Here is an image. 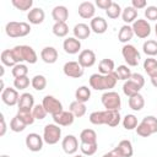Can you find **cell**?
I'll list each match as a JSON object with an SVG mask.
<instances>
[{"instance_id":"10","label":"cell","mask_w":157,"mask_h":157,"mask_svg":"<svg viewBox=\"0 0 157 157\" xmlns=\"http://www.w3.org/2000/svg\"><path fill=\"white\" fill-rule=\"evenodd\" d=\"M63 71L67 77L80 78L83 75V67L78 64V61H67L63 66Z\"/></svg>"},{"instance_id":"57","label":"cell","mask_w":157,"mask_h":157,"mask_svg":"<svg viewBox=\"0 0 157 157\" xmlns=\"http://www.w3.org/2000/svg\"><path fill=\"white\" fill-rule=\"evenodd\" d=\"M151 83H152V86H153V87H156V88H157V76H156V77H153V78H151Z\"/></svg>"},{"instance_id":"20","label":"cell","mask_w":157,"mask_h":157,"mask_svg":"<svg viewBox=\"0 0 157 157\" xmlns=\"http://www.w3.org/2000/svg\"><path fill=\"white\" fill-rule=\"evenodd\" d=\"M52 17L55 22H66L69 18V10L64 5H58L52 10Z\"/></svg>"},{"instance_id":"36","label":"cell","mask_w":157,"mask_h":157,"mask_svg":"<svg viewBox=\"0 0 157 157\" xmlns=\"http://www.w3.org/2000/svg\"><path fill=\"white\" fill-rule=\"evenodd\" d=\"M90 121L93 125H105V115H104V110H96L92 112L88 117Z\"/></svg>"},{"instance_id":"41","label":"cell","mask_w":157,"mask_h":157,"mask_svg":"<svg viewBox=\"0 0 157 157\" xmlns=\"http://www.w3.org/2000/svg\"><path fill=\"white\" fill-rule=\"evenodd\" d=\"M11 4L20 11H27V10H32L33 6V1L32 0H12Z\"/></svg>"},{"instance_id":"16","label":"cell","mask_w":157,"mask_h":157,"mask_svg":"<svg viewBox=\"0 0 157 157\" xmlns=\"http://www.w3.org/2000/svg\"><path fill=\"white\" fill-rule=\"evenodd\" d=\"M90 27H91V31L92 32H94L97 34H103L107 31V28H108V23H107V21L103 17L96 16V17H93L91 20Z\"/></svg>"},{"instance_id":"2","label":"cell","mask_w":157,"mask_h":157,"mask_svg":"<svg viewBox=\"0 0 157 157\" xmlns=\"http://www.w3.org/2000/svg\"><path fill=\"white\" fill-rule=\"evenodd\" d=\"M12 54H13L17 64H22V61H27L29 64H36L38 60L37 53L29 45H15L12 48Z\"/></svg>"},{"instance_id":"31","label":"cell","mask_w":157,"mask_h":157,"mask_svg":"<svg viewBox=\"0 0 157 157\" xmlns=\"http://www.w3.org/2000/svg\"><path fill=\"white\" fill-rule=\"evenodd\" d=\"M137 17V10H135L132 6H126L121 12V18L125 22V25L134 23Z\"/></svg>"},{"instance_id":"44","label":"cell","mask_w":157,"mask_h":157,"mask_svg":"<svg viewBox=\"0 0 157 157\" xmlns=\"http://www.w3.org/2000/svg\"><path fill=\"white\" fill-rule=\"evenodd\" d=\"M11 74L15 78H18V77H25L27 76L28 74V67L25 65V64H17L12 67L11 70Z\"/></svg>"},{"instance_id":"51","label":"cell","mask_w":157,"mask_h":157,"mask_svg":"<svg viewBox=\"0 0 157 157\" xmlns=\"http://www.w3.org/2000/svg\"><path fill=\"white\" fill-rule=\"evenodd\" d=\"M145 16L150 21H156L157 20V6H153V5L147 6L145 9Z\"/></svg>"},{"instance_id":"6","label":"cell","mask_w":157,"mask_h":157,"mask_svg":"<svg viewBox=\"0 0 157 157\" xmlns=\"http://www.w3.org/2000/svg\"><path fill=\"white\" fill-rule=\"evenodd\" d=\"M121 55L129 66H137L140 61V53L132 44H124L121 48Z\"/></svg>"},{"instance_id":"3","label":"cell","mask_w":157,"mask_h":157,"mask_svg":"<svg viewBox=\"0 0 157 157\" xmlns=\"http://www.w3.org/2000/svg\"><path fill=\"white\" fill-rule=\"evenodd\" d=\"M5 32L9 37L11 38H18V37H25L29 34L31 32V26L27 22H16L11 21L7 22L5 26Z\"/></svg>"},{"instance_id":"14","label":"cell","mask_w":157,"mask_h":157,"mask_svg":"<svg viewBox=\"0 0 157 157\" xmlns=\"http://www.w3.org/2000/svg\"><path fill=\"white\" fill-rule=\"evenodd\" d=\"M53 120L59 126H69L74 123L75 115L70 110H61L60 113L53 115Z\"/></svg>"},{"instance_id":"11","label":"cell","mask_w":157,"mask_h":157,"mask_svg":"<svg viewBox=\"0 0 157 157\" xmlns=\"http://www.w3.org/2000/svg\"><path fill=\"white\" fill-rule=\"evenodd\" d=\"M18 99H20V94H18V92H17L16 88L6 87L1 92V101L6 105H9V107H12V105L18 104Z\"/></svg>"},{"instance_id":"39","label":"cell","mask_w":157,"mask_h":157,"mask_svg":"<svg viewBox=\"0 0 157 157\" xmlns=\"http://www.w3.org/2000/svg\"><path fill=\"white\" fill-rule=\"evenodd\" d=\"M121 123H123L124 129H126V130H134V129H136L137 125H139V124H137V118H136L134 114H126V115L123 118Z\"/></svg>"},{"instance_id":"26","label":"cell","mask_w":157,"mask_h":157,"mask_svg":"<svg viewBox=\"0 0 157 157\" xmlns=\"http://www.w3.org/2000/svg\"><path fill=\"white\" fill-rule=\"evenodd\" d=\"M132 36H134L132 27H131V26H129V25H124V26H121V27H120V29H119L118 39H119V42L128 44V42L132 38Z\"/></svg>"},{"instance_id":"53","label":"cell","mask_w":157,"mask_h":157,"mask_svg":"<svg viewBox=\"0 0 157 157\" xmlns=\"http://www.w3.org/2000/svg\"><path fill=\"white\" fill-rule=\"evenodd\" d=\"M113 4V1L112 0H96V5L99 7V9H102V10H108L109 7H110V5Z\"/></svg>"},{"instance_id":"17","label":"cell","mask_w":157,"mask_h":157,"mask_svg":"<svg viewBox=\"0 0 157 157\" xmlns=\"http://www.w3.org/2000/svg\"><path fill=\"white\" fill-rule=\"evenodd\" d=\"M18 110H32L34 107V97L33 94L25 92L20 96L18 99Z\"/></svg>"},{"instance_id":"22","label":"cell","mask_w":157,"mask_h":157,"mask_svg":"<svg viewBox=\"0 0 157 157\" xmlns=\"http://www.w3.org/2000/svg\"><path fill=\"white\" fill-rule=\"evenodd\" d=\"M72 32H74V37L80 40V39L88 38L92 31H91V27L88 25H86V23H77V25H75Z\"/></svg>"},{"instance_id":"48","label":"cell","mask_w":157,"mask_h":157,"mask_svg":"<svg viewBox=\"0 0 157 157\" xmlns=\"http://www.w3.org/2000/svg\"><path fill=\"white\" fill-rule=\"evenodd\" d=\"M135 130H136V134H137L139 136H141V137H148L150 135L153 134L152 130L148 128V125L145 124L142 120H141V123L137 125V128H136Z\"/></svg>"},{"instance_id":"38","label":"cell","mask_w":157,"mask_h":157,"mask_svg":"<svg viewBox=\"0 0 157 157\" xmlns=\"http://www.w3.org/2000/svg\"><path fill=\"white\" fill-rule=\"evenodd\" d=\"M31 85L36 91H43L47 87V78L43 75H36L32 77Z\"/></svg>"},{"instance_id":"28","label":"cell","mask_w":157,"mask_h":157,"mask_svg":"<svg viewBox=\"0 0 157 157\" xmlns=\"http://www.w3.org/2000/svg\"><path fill=\"white\" fill-rule=\"evenodd\" d=\"M128 103H129V107H130L132 110L139 112V110H141V109L145 107V98H144L142 94L137 93V94H135V96H132V97H129Z\"/></svg>"},{"instance_id":"45","label":"cell","mask_w":157,"mask_h":157,"mask_svg":"<svg viewBox=\"0 0 157 157\" xmlns=\"http://www.w3.org/2000/svg\"><path fill=\"white\" fill-rule=\"evenodd\" d=\"M97 148H98L97 142L96 144L81 142V145H80V150H81V152H82L83 156H92V155H94L96 151H97Z\"/></svg>"},{"instance_id":"19","label":"cell","mask_w":157,"mask_h":157,"mask_svg":"<svg viewBox=\"0 0 157 157\" xmlns=\"http://www.w3.org/2000/svg\"><path fill=\"white\" fill-rule=\"evenodd\" d=\"M40 58L47 64H54L58 60V50L54 47H44L40 52Z\"/></svg>"},{"instance_id":"29","label":"cell","mask_w":157,"mask_h":157,"mask_svg":"<svg viewBox=\"0 0 157 157\" xmlns=\"http://www.w3.org/2000/svg\"><path fill=\"white\" fill-rule=\"evenodd\" d=\"M144 70L150 76V78H153L157 76V60L153 58H147L144 61Z\"/></svg>"},{"instance_id":"34","label":"cell","mask_w":157,"mask_h":157,"mask_svg":"<svg viewBox=\"0 0 157 157\" xmlns=\"http://www.w3.org/2000/svg\"><path fill=\"white\" fill-rule=\"evenodd\" d=\"M80 141L86 144H96L97 142V134L93 129H83L80 134Z\"/></svg>"},{"instance_id":"59","label":"cell","mask_w":157,"mask_h":157,"mask_svg":"<svg viewBox=\"0 0 157 157\" xmlns=\"http://www.w3.org/2000/svg\"><path fill=\"white\" fill-rule=\"evenodd\" d=\"M155 33H156V37H157V23H156V26H155Z\"/></svg>"},{"instance_id":"12","label":"cell","mask_w":157,"mask_h":157,"mask_svg":"<svg viewBox=\"0 0 157 157\" xmlns=\"http://www.w3.org/2000/svg\"><path fill=\"white\" fill-rule=\"evenodd\" d=\"M78 64L83 67V69H86V67H91V66H93L94 64H96V54H94V52L93 50H91V49H83V50H81L80 52V54H78Z\"/></svg>"},{"instance_id":"8","label":"cell","mask_w":157,"mask_h":157,"mask_svg":"<svg viewBox=\"0 0 157 157\" xmlns=\"http://www.w3.org/2000/svg\"><path fill=\"white\" fill-rule=\"evenodd\" d=\"M132 31L134 34L139 38H147L151 34V25L147 22V20L144 18H137L132 23Z\"/></svg>"},{"instance_id":"24","label":"cell","mask_w":157,"mask_h":157,"mask_svg":"<svg viewBox=\"0 0 157 157\" xmlns=\"http://www.w3.org/2000/svg\"><path fill=\"white\" fill-rule=\"evenodd\" d=\"M104 115H105V125L110 128L118 126V124L121 120L119 110H104Z\"/></svg>"},{"instance_id":"18","label":"cell","mask_w":157,"mask_h":157,"mask_svg":"<svg viewBox=\"0 0 157 157\" xmlns=\"http://www.w3.org/2000/svg\"><path fill=\"white\" fill-rule=\"evenodd\" d=\"M96 12L94 4L91 1H83L78 5V15L82 18H93Z\"/></svg>"},{"instance_id":"7","label":"cell","mask_w":157,"mask_h":157,"mask_svg":"<svg viewBox=\"0 0 157 157\" xmlns=\"http://www.w3.org/2000/svg\"><path fill=\"white\" fill-rule=\"evenodd\" d=\"M42 104H43L44 109L47 110V113L50 114L52 117L55 115V114H58V113H60L61 110H64V109H63V104H61V102H60L58 98H55L54 96H49V94H47V96L43 98Z\"/></svg>"},{"instance_id":"35","label":"cell","mask_w":157,"mask_h":157,"mask_svg":"<svg viewBox=\"0 0 157 157\" xmlns=\"http://www.w3.org/2000/svg\"><path fill=\"white\" fill-rule=\"evenodd\" d=\"M142 52L148 58H152V56L157 55V40H155V39H147L142 44Z\"/></svg>"},{"instance_id":"13","label":"cell","mask_w":157,"mask_h":157,"mask_svg":"<svg viewBox=\"0 0 157 157\" xmlns=\"http://www.w3.org/2000/svg\"><path fill=\"white\" fill-rule=\"evenodd\" d=\"M61 147L65 153L67 155H75L78 150V141L77 137L74 135H66L61 141Z\"/></svg>"},{"instance_id":"5","label":"cell","mask_w":157,"mask_h":157,"mask_svg":"<svg viewBox=\"0 0 157 157\" xmlns=\"http://www.w3.org/2000/svg\"><path fill=\"white\" fill-rule=\"evenodd\" d=\"M61 137V128L54 124H47L43 129V140L48 145H55Z\"/></svg>"},{"instance_id":"23","label":"cell","mask_w":157,"mask_h":157,"mask_svg":"<svg viewBox=\"0 0 157 157\" xmlns=\"http://www.w3.org/2000/svg\"><path fill=\"white\" fill-rule=\"evenodd\" d=\"M119 155L121 157H132V153H134V148H132V144L131 141L129 140H121L117 147H114Z\"/></svg>"},{"instance_id":"56","label":"cell","mask_w":157,"mask_h":157,"mask_svg":"<svg viewBox=\"0 0 157 157\" xmlns=\"http://www.w3.org/2000/svg\"><path fill=\"white\" fill-rule=\"evenodd\" d=\"M102 157H121L120 155H119V152L115 150V148H113L112 151H109V152H107V153H104Z\"/></svg>"},{"instance_id":"30","label":"cell","mask_w":157,"mask_h":157,"mask_svg":"<svg viewBox=\"0 0 157 157\" xmlns=\"http://www.w3.org/2000/svg\"><path fill=\"white\" fill-rule=\"evenodd\" d=\"M69 110L75 115V118H81V117H83L86 114L87 108H86L85 103H81V102H78V101L75 99L74 102L70 103Z\"/></svg>"},{"instance_id":"21","label":"cell","mask_w":157,"mask_h":157,"mask_svg":"<svg viewBox=\"0 0 157 157\" xmlns=\"http://www.w3.org/2000/svg\"><path fill=\"white\" fill-rule=\"evenodd\" d=\"M44 17H45V13H44L43 9H40V7H33L27 13V20L32 25H40L44 21Z\"/></svg>"},{"instance_id":"49","label":"cell","mask_w":157,"mask_h":157,"mask_svg":"<svg viewBox=\"0 0 157 157\" xmlns=\"http://www.w3.org/2000/svg\"><path fill=\"white\" fill-rule=\"evenodd\" d=\"M31 81L28 78V76H25V77H18V78H15L13 80V86L16 90H25L29 86Z\"/></svg>"},{"instance_id":"55","label":"cell","mask_w":157,"mask_h":157,"mask_svg":"<svg viewBox=\"0 0 157 157\" xmlns=\"http://www.w3.org/2000/svg\"><path fill=\"white\" fill-rule=\"evenodd\" d=\"M0 121H1V130H0V136H4L6 132V123H5V118L2 114H0Z\"/></svg>"},{"instance_id":"43","label":"cell","mask_w":157,"mask_h":157,"mask_svg":"<svg viewBox=\"0 0 157 157\" xmlns=\"http://www.w3.org/2000/svg\"><path fill=\"white\" fill-rule=\"evenodd\" d=\"M26 124L17 117V115H15L12 119H11V121H10V129L13 131V132H21V131H23L25 129H26Z\"/></svg>"},{"instance_id":"15","label":"cell","mask_w":157,"mask_h":157,"mask_svg":"<svg viewBox=\"0 0 157 157\" xmlns=\"http://www.w3.org/2000/svg\"><path fill=\"white\" fill-rule=\"evenodd\" d=\"M63 48L67 54H77L81 50V42L75 37H69L64 40Z\"/></svg>"},{"instance_id":"4","label":"cell","mask_w":157,"mask_h":157,"mask_svg":"<svg viewBox=\"0 0 157 157\" xmlns=\"http://www.w3.org/2000/svg\"><path fill=\"white\" fill-rule=\"evenodd\" d=\"M102 104L105 108V110H120L121 107V98L119 93L114 91H107L101 97Z\"/></svg>"},{"instance_id":"54","label":"cell","mask_w":157,"mask_h":157,"mask_svg":"<svg viewBox=\"0 0 157 157\" xmlns=\"http://www.w3.org/2000/svg\"><path fill=\"white\" fill-rule=\"evenodd\" d=\"M147 5L146 0H131V6L135 10H140V9H145Z\"/></svg>"},{"instance_id":"47","label":"cell","mask_w":157,"mask_h":157,"mask_svg":"<svg viewBox=\"0 0 157 157\" xmlns=\"http://www.w3.org/2000/svg\"><path fill=\"white\" fill-rule=\"evenodd\" d=\"M32 114L34 117V119H38V120H43L45 117H47V110L44 109L43 104H34L33 109H32Z\"/></svg>"},{"instance_id":"40","label":"cell","mask_w":157,"mask_h":157,"mask_svg":"<svg viewBox=\"0 0 157 157\" xmlns=\"http://www.w3.org/2000/svg\"><path fill=\"white\" fill-rule=\"evenodd\" d=\"M115 74L118 76V80H123V81H128L130 80L132 72L130 71V69L126 66V65H119L117 69H115Z\"/></svg>"},{"instance_id":"32","label":"cell","mask_w":157,"mask_h":157,"mask_svg":"<svg viewBox=\"0 0 157 157\" xmlns=\"http://www.w3.org/2000/svg\"><path fill=\"white\" fill-rule=\"evenodd\" d=\"M75 98H76V101L81 102V103L88 102L91 98V88H88L87 86H80L75 91Z\"/></svg>"},{"instance_id":"46","label":"cell","mask_w":157,"mask_h":157,"mask_svg":"<svg viewBox=\"0 0 157 157\" xmlns=\"http://www.w3.org/2000/svg\"><path fill=\"white\" fill-rule=\"evenodd\" d=\"M121 12H123V10H121L120 5H119L118 2H114V1H113V4L110 5V7H109V9L105 11L107 16H108L109 18H112V20L118 18V17L121 15Z\"/></svg>"},{"instance_id":"33","label":"cell","mask_w":157,"mask_h":157,"mask_svg":"<svg viewBox=\"0 0 157 157\" xmlns=\"http://www.w3.org/2000/svg\"><path fill=\"white\" fill-rule=\"evenodd\" d=\"M140 90H141V87H139V86H137L134 81H131V80L125 81L124 85H123V92H124V94L128 96V97H132V96L140 93Z\"/></svg>"},{"instance_id":"58","label":"cell","mask_w":157,"mask_h":157,"mask_svg":"<svg viewBox=\"0 0 157 157\" xmlns=\"http://www.w3.org/2000/svg\"><path fill=\"white\" fill-rule=\"evenodd\" d=\"M0 69H1V77L4 76V66H0Z\"/></svg>"},{"instance_id":"25","label":"cell","mask_w":157,"mask_h":157,"mask_svg":"<svg viewBox=\"0 0 157 157\" xmlns=\"http://www.w3.org/2000/svg\"><path fill=\"white\" fill-rule=\"evenodd\" d=\"M98 71L99 74L102 75H108L110 72H114L115 71V64L112 59H102L98 64Z\"/></svg>"},{"instance_id":"9","label":"cell","mask_w":157,"mask_h":157,"mask_svg":"<svg viewBox=\"0 0 157 157\" xmlns=\"http://www.w3.org/2000/svg\"><path fill=\"white\" fill-rule=\"evenodd\" d=\"M25 142H26V146H27V148L29 151L38 152V151H40L43 148L44 140H43V136H40L39 134H37V132H29L26 136Z\"/></svg>"},{"instance_id":"42","label":"cell","mask_w":157,"mask_h":157,"mask_svg":"<svg viewBox=\"0 0 157 157\" xmlns=\"http://www.w3.org/2000/svg\"><path fill=\"white\" fill-rule=\"evenodd\" d=\"M26 125H32L34 123V117L32 114V110H17V114H16Z\"/></svg>"},{"instance_id":"61","label":"cell","mask_w":157,"mask_h":157,"mask_svg":"<svg viewBox=\"0 0 157 157\" xmlns=\"http://www.w3.org/2000/svg\"><path fill=\"white\" fill-rule=\"evenodd\" d=\"M0 157H10V156H7V155H2V156H0Z\"/></svg>"},{"instance_id":"37","label":"cell","mask_w":157,"mask_h":157,"mask_svg":"<svg viewBox=\"0 0 157 157\" xmlns=\"http://www.w3.org/2000/svg\"><path fill=\"white\" fill-rule=\"evenodd\" d=\"M52 31H53V33L56 37L63 38V37L67 36V33H69V26L66 25V22H55Z\"/></svg>"},{"instance_id":"27","label":"cell","mask_w":157,"mask_h":157,"mask_svg":"<svg viewBox=\"0 0 157 157\" xmlns=\"http://www.w3.org/2000/svg\"><path fill=\"white\" fill-rule=\"evenodd\" d=\"M0 60L4 66H9V67H13L15 65H17V61L12 54V49H5L1 52L0 55Z\"/></svg>"},{"instance_id":"60","label":"cell","mask_w":157,"mask_h":157,"mask_svg":"<svg viewBox=\"0 0 157 157\" xmlns=\"http://www.w3.org/2000/svg\"><path fill=\"white\" fill-rule=\"evenodd\" d=\"M74 157H85V156H83V155H75Z\"/></svg>"},{"instance_id":"50","label":"cell","mask_w":157,"mask_h":157,"mask_svg":"<svg viewBox=\"0 0 157 157\" xmlns=\"http://www.w3.org/2000/svg\"><path fill=\"white\" fill-rule=\"evenodd\" d=\"M142 121L148 125V128L152 130L153 134L157 132V118H156V117H153V115H147V117H145V118L142 119Z\"/></svg>"},{"instance_id":"1","label":"cell","mask_w":157,"mask_h":157,"mask_svg":"<svg viewBox=\"0 0 157 157\" xmlns=\"http://www.w3.org/2000/svg\"><path fill=\"white\" fill-rule=\"evenodd\" d=\"M88 81H90L91 88L96 91H108L110 88H114V86L118 82V76L115 71L108 75H102L97 72V74H92Z\"/></svg>"},{"instance_id":"52","label":"cell","mask_w":157,"mask_h":157,"mask_svg":"<svg viewBox=\"0 0 157 157\" xmlns=\"http://www.w3.org/2000/svg\"><path fill=\"white\" fill-rule=\"evenodd\" d=\"M130 80L131 81H134L139 87H144L145 86V78H144V76L141 75V74H139V72H135V74H132L131 75V77H130Z\"/></svg>"}]
</instances>
